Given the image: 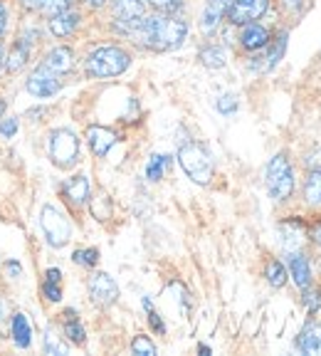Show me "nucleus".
Wrapping results in <instances>:
<instances>
[{"instance_id": "obj_46", "label": "nucleus", "mask_w": 321, "mask_h": 356, "mask_svg": "<svg viewBox=\"0 0 321 356\" xmlns=\"http://www.w3.org/2000/svg\"><path fill=\"white\" fill-rule=\"evenodd\" d=\"M3 62L6 60H3V47H0V70H3Z\"/></svg>"}, {"instance_id": "obj_39", "label": "nucleus", "mask_w": 321, "mask_h": 356, "mask_svg": "<svg viewBox=\"0 0 321 356\" xmlns=\"http://www.w3.org/2000/svg\"><path fill=\"white\" fill-rule=\"evenodd\" d=\"M44 280H50V282H60V280H62V273L57 270V267H52V270H47Z\"/></svg>"}, {"instance_id": "obj_7", "label": "nucleus", "mask_w": 321, "mask_h": 356, "mask_svg": "<svg viewBox=\"0 0 321 356\" xmlns=\"http://www.w3.org/2000/svg\"><path fill=\"white\" fill-rule=\"evenodd\" d=\"M25 87H28V92L33 97L47 99V97H55L57 92L62 89V74L50 72L47 67L40 65L38 70L30 74V79H28V84H25Z\"/></svg>"}, {"instance_id": "obj_44", "label": "nucleus", "mask_w": 321, "mask_h": 356, "mask_svg": "<svg viewBox=\"0 0 321 356\" xmlns=\"http://www.w3.org/2000/svg\"><path fill=\"white\" fill-rule=\"evenodd\" d=\"M6 314H8V307H6V302H3V300H0V319H3V317H6Z\"/></svg>"}, {"instance_id": "obj_23", "label": "nucleus", "mask_w": 321, "mask_h": 356, "mask_svg": "<svg viewBox=\"0 0 321 356\" xmlns=\"http://www.w3.org/2000/svg\"><path fill=\"white\" fill-rule=\"evenodd\" d=\"M200 62H203L205 67H211V70H220V67H225L227 55H225V50H222V47L211 44V47L200 50Z\"/></svg>"}, {"instance_id": "obj_47", "label": "nucleus", "mask_w": 321, "mask_h": 356, "mask_svg": "<svg viewBox=\"0 0 321 356\" xmlns=\"http://www.w3.org/2000/svg\"><path fill=\"white\" fill-rule=\"evenodd\" d=\"M3 111H6V104H3V102H0V117H3Z\"/></svg>"}, {"instance_id": "obj_33", "label": "nucleus", "mask_w": 321, "mask_h": 356, "mask_svg": "<svg viewBox=\"0 0 321 356\" xmlns=\"http://www.w3.org/2000/svg\"><path fill=\"white\" fill-rule=\"evenodd\" d=\"M304 305H306V309L309 312H316L321 307V292L319 289H314V292H304Z\"/></svg>"}, {"instance_id": "obj_34", "label": "nucleus", "mask_w": 321, "mask_h": 356, "mask_svg": "<svg viewBox=\"0 0 321 356\" xmlns=\"http://www.w3.org/2000/svg\"><path fill=\"white\" fill-rule=\"evenodd\" d=\"M304 163L309 171H321V149H314L311 154L304 156Z\"/></svg>"}, {"instance_id": "obj_9", "label": "nucleus", "mask_w": 321, "mask_h": 356, "mask_svg": "<svg viewBox=\"0 0 321 356\" xmlns=\"http://www.w3.org/2000/svg\"><path fill=\"white\" fill-rule=\"evenodd\" d=\"M89 295L99 307H109L117 302L119 297V287L114 282V277L106 273H97L94 277L89 280Z\"/></svg>"}, {"instance_id": "obj_21", "label": "nucleus", "mask_w": 321, "mask_h": 356, "mask_svg": "<svg viewBox=\"0 0 321 356\" xmlns=\"http://www.w3.org/2000/svg\"><path fill=\"white\" fill-rule=\"evenodd\" d=\"M302 238H304V228H302L299 220H289L282 225V245L287 250H294V248H299Z\"/></svg>"}, {"instance_id": "obj_10", "label": "nucleus", "mask_w": 321, "mask_h": 356, "mask_svg": "<svg viewBox=\"0 0 321 356\" xmlns=\"http://www.w3.org/2000/svg\"><path fill=\"white\" fill-rule=\"evenodd\" d=\"M87 141H89V146H92V151H94V156L101 159V156H106L111 149H114V144H117V134L106 127H89Z\"/></svg>"}, {"instance_id": "obj_1", "label": "nucleus", "mask_w": 321, "mask_h": 356, "mask_svg": "<svg viewBox=\"0 0 321 356\" xmlns=\"http://www.w3.org/2000/svg\"><path fill=\"white\" fill-rule=\"evenodd\" d=\"M117 30L124 35H131L133 40L149 50L168 52L181 47L186 35H188V22L173 15H154V17H139V20L117 22Z\"/></svg>"}, {"instance_id": "obj_24", "label": "nucleus", "mask_w": 321, "mask_h": 356, "mask_svg": "<svg viewBox=\"0 0 321 356\" xmlns=\"http://www.w3.org/2000/svg\"><path fill=\"white\" fill-rule=\"evenodd\" d=\"M166 168H171V156L156 154V156H151V159H149V166H146V176H149V181H160Z\"/></svg>"}, {"instance_id": "obj_6", "label": "nucleus", "mask_w": 321, "mask_h": 356, "mask_svg": "<svg viewBox=\"0 0 321 356\" xmlns=\"http://www.w3.org/2000/svg\"><path fill=\"white\" fill-rule=\"evenodd\" d=\"M40 225H42L44 238H47V243H50L52 248H65V245L69 243V238H72V225H69V220H67L55 206L42 208V213H40Z\"/></svg>"}, {"instance_id": "obj_48", "label": "nucleus", "mask_w": 321, "mask_h": 356, "mask_svg": "<svg viewBox=\"0 0 321 356\" xmlns=\"http://www.w3.org/2000/svg\"><path fill=\"white\" fill-rule=\"evenodd\" d=\"M67 3H87V0H67Z\"/></svg>"}, {"instance_id": "obj_35", "label": "nucleus", "mask_w": 321, "mask_h": 356, "mask_svg": "<svg viewBox=\"0 0 321 356\" xmlns=\"http://www.w3.org/2000/svg\"><path fill=\"white\" fill-rule=\"evenodd\" d=\"M15 131H17V119H15V117L3 119V122H0V134H3L6 139H10V136H15Z\"/></svg>"}, {"instance_id": "obj_30", "label": "nucleus", "mask_w": 321, "mask_h": 356, "mask_svg": "<svg viewBox=\"0 0 321 356\" xmlns=\"http://www.w3.org/2000/svg\"><path fill=\"white\" fill-rule=\"evenodd\" d=\"M235 109H238V97L235 95H222L217 99V111L220 114H233Z\"/></svg>"}, {"instance_id": "obj_42", "label": "nucleus", "mask_w": 321, "mask_h": 356, "mask_svg": "<svg viewBox=\"0 0 321 356\" xmlns=\"http://www.w3.org/2000/svg\"><path fill=\"white\" fill-rule=\"evenodd\" d=\"M284 6L292 8V10H297V8L302 6V0H284Z\"/></svg>"}, {"instance_id": "obj_29", "label": "nucleus", "mask_w": 321, "mask_h": 356, "mask_svg": "<svg viewBox=\"0 0 321 356\" xmlns=\"http://www.w3.org/2000/svg\"><path fill=\"white\" fill-rule=\"evenodd\" d=\"M67 337L74 341V344H84V339H87V334H84V327L79 322H67L65 327Z\"/></svg>"}, {"instance_id": "obj_22", "label": "nucleus", "mask_w": 321, "mask_h": 356, "mask_svg": "<svg viewBox=\"0 0 321 356\" xmlns=\"http://www.w3.org/2000/svg\"><path fill=\"white\" fill-rule=\"evenodd\" d=\"M304 198L309 206H314V208L321 206V171H311L309 176H306Z\"/></svg>"}, {"instance_id": "obj_27", "label": "nucleus", "mask_w": 321, "mask_h": 356, "mask_svg": "<svg viewBox=\"0 0 321 356\" xmlns=\"http://www.w3.org/2000/svg\"><path fill=\"white\" fill-rule=\"evenodd\" d=\"M131 351L136 356H154L156 354V346H154V341H151L149 337L139 334V337H136V339L131 341Z\"/></svg>"}, {"instance_id": "obj_18", "label": "nucleus", "mask_w": 321, "mask_h": 356, "mask_svg": "<svg viewBox=\"0 0 321 356\" xmlns=\"http://www.w3.org/2000/svg\"><path fill=\"white\" fill-rule=\"evenodd\" d=\"M30 50H33V44H30L25 38H17L15 44L10 47V55H8V60L3 62L8 72H17L20 67H25V62H28V57H30Z\"/></svg>"}, {"instance_id": "obj_19", "label": "nucleus", "mask_w": 321, "mask_h": 356, "mask_svg": "<svg viewBox=\"0 0 321 356\" xmlns=\"http://www.w3.org/2000/svg\"><path fill=\"white\" fill-rule=\"evenodd\" d=\"M289 275H292V280L299 284L302 289H306V287H309V282H311L309 260H306V257H302L299 252H292V255H289Z\"/></svg>"}, {"instance_id": "obj_8", "label": "nucleus", "mask_w": 321, "mask_h": 356, "mask_svg": "<svg viewBox=\"0 0 321 356\" xmlns=\"http://www.w3.org/2000/svg\"><path fill=\"white\" fill-rule=\"evenodd\" d=\"M270 8V0H230L227 15L233 25H247L262 17Z\"/></svg>"}, {"instance_id": "obj_28", "label": "nucleus", "mask_w": 321, "mask_h": 356, "mask_svg": "<svg viewBox=\"0 0 321 356\" xmlns=\"http://www.w3.org/2000/svg\"><path fill=\"white\" fill-rule=\"evenodd\" d=\"M284 50H287V33H282L277 38V47H272V52L267 55L265 70H272V67H277V62H279V57L284 55Z\"/></svg>"}, {"instance_id": "obj_3", "label": "nucleus", "mask_w": 321, "mask_h": 356, "mask_svg": "<svg viewBox=\"0 0 321 356\" xmlns=\"http://www.w3.org/2000/svg\"><path fill=\"white\" fill-rule=\"evenodd\" d=\"M178 163L186 171V176L198 186H208L213 178V159L211 151L198 141H188L178 149Z\"/></svg>"}, {"instance_id": "obj_36", "label": "nucleus", "mask_w": 321, "mask_h": 356, "mask_svg": "<svg viewBox=\"0 0 321 356\" xmlns=\"http://www.w3.org/2000/svg\"><path fill=\"white\" fill-rule=\"evenodd\" d=\"M44 351H47V354H67V349L62 344H57L55 337H52L50 332H47V337H44Z\"/></svg>"}, {"instance_id": "obj_32", "label": "nucleus", "mask_w": 321, "mask_h": 356, "mask_svg": "<svg viewBox=\"0 0 321 356\" xmlns=\"http://www.w3.org/2000/svg\"><path fill=\"white\" fill-rule=\"evenodd\" d=\"M44 297L50 302H60L62 300V289H60V282H50V280H44Z\"/></svg>"}, {"instance_id": "obj_13", "label": "nucleus", "mask_w": 321, "mask_h": 356, "mask_svg": "<svg viewBox=\"0 0 321 356\" xmlns=\"http://www.w3.org/2000/svg\"><path fill=\"white\" fill-rule=\"evenodd\" d=\"M227 8H230V0H208V3H205L203 15H200V28H203V33H213V30L220 25Z\"/></svg>"}, {"instance_id": "obj_2", "label": "nucleus", "mask_w": 321, "mask_h": 356, "mask_svg": "<svg viewBox=\"0 0 321 356\" xmlns=\"http://www.w3.org/2000/svg\"><path fill=\"white\" fill-rule=\"evenodd\" d=\"M131 65V55L122 47L106 44V47H97L94 52H89L84 60V72L92 79H106V77H119L124 74Z\"/></svg>"}, {"instance_id": "obj_26", "label": "nucleus", "mask_w": 321, "mask_h": 356, "mask_svg": "<svg viewBox=\"0 0 321 356\" xmlns=\"http://www.w3.org/2000/svg\"><path fill=\"white\" fill-rule=\"evenodd\" d=\"M72 260L82 267H94L97 260H99V250L97 248H84V250H74Z\"/></svg>"}, {"instance_id": "obj_14", "label": "nucleus", "mask_w": 321, "mask_h": 356, "mask_svg": "<svg viewBox=\"0 0 321 356\" xmlns=\"http://www.w3.org/2000/svg\"><path fill=\"white\" fill-rule=\"evenodd\" d=\"M77 28H79V13L72 10V8H67V10L50 17V33L55 38H69Z\"/></svg>"}, {"instance_id": "obj_45", "label": "nucleus", "mask_w": 321, "mask_h": 356, "mask_svg": "<svg viewBox=\"0 0 321 356\" xmlns=\"http://www.w3.org/2000/svg\"><path fill=\"white\" fill-rule=\"evenodd\" d=\"M106 3H109V0H92V6L94 8H101V6H106Z\"/></svg>"}, {"instance_id": "obj_12", "label": "nucleus", "mask_w": 321, "mask_h": 356, "mask_svg": "<svg viewBox=\"0 0 321 356\" xmlns=\"http://www.w3.org/2000/svg\"><path fill=\"white\" fill-rule=\"evenodd\" d=\"M240 42H242V47L249 52L265 50L267 44H270V30L257 25V22H247L242 35H240Z\"/></svg>"}, {"instance_id": "obj_16", "label": "nucleus", "mask_w": 321, "mask_h": 356, "mask_svg": "<svg viewBox=\"0 0 321 356\" xmlns=\"http://www.w3.org/2000/svg\"><path fill=\"white\" fill-rule=\"evenodd\" d=\"M146 15V0H114V17L117 22L139 20Z\"/></svg>"}, {"instance_id": "obj_15", "label": "nucleus", "mask_w": 321, "mask_h": 356, "mask_svg": "<svg viewBox=\"0 0 321 356\" xmlns=\"http://www.w3.org/2000/svg\"><path fill=\"white\" fill-rule=\"evenodd\" d=\"M62 193H65V198L72 203V206H84L89 200V193H92V188H89V181L87 176H74L69 178L65 186H62Z\"/></svg>"}, {"instance_id": "obj_5", "label": "nucleus", "mask_w": 321, "mask_h": 356, "mask_svg": "<svg viewBox=\"0 0 321 356\" xmlns=\"http://www.w3.org/2000/svg\"><path fill=\"white\" fill-rule=\"evenodd\" d=\"M47 151L57 168H69L79 159V139L69 129H55L47 136Z\"/></svg>"}, {"instance_id": "obj_41", "label": "nucleus", "mask_w": 321, "mask_h": 356, "mask_svg": "<svg viewBox=\"0 0 321 356\" xmlns=\"http://www.w3.org/2000/svg\"><path fill=\"white\" fill-rule=\"evenodd\" d=\"M8 273H13V275H20V265H17V262L15 260H13V262H8Z\"/></svg>"}, {"instance_id": "obj_20", "label": "nucleus", "mask_w": 321, "mask_h": 356, "mask_svg": "<svg viewBox=\"0 0 321 356\" xmlns=\"http://www.w3.org/2000/svg\"><path fill=\"white\" fill-rule=\"evenodd\" d=\"M10 329H13V337H15V344L20 349H28L33 344V324H30V319L25 314H15Z\"/></svg>"}, {"instance_id": "obj_38", "label": "nucleus", "mask_w": 321, "mask_h": 356, "mask_svg": "<svg viewBox=\"0 0 321 356\" xmlns=\"http://www.w3.org/2000/svg\"><path fill=\"white\" fill-rule=\"evenodd\" d=\"M146 309H149V319H151V324H154L156 332H163V322L158 319V314H156V312L151 309V307H146Z\"/></svg>"}, {"instance_id": "obj_25", "label": "nucleus", "mask_w": 321, "mask_h": 356, "mask_svg": "<svg viewBox=\"0 0 321 356\" xmlns=\"http://www.w3.org/2000/svg\"><path fill=\"white\" fill-rule=\"evenodd\" d=\"M267 282L272 284V287H282L284 282H287V270L282 267V262L277 260H272L267 262Z\"/></svg>"}, {"instance_id": "obj_40", "label": "nucleus", "mask_w": 321, "mask_h": 356, "mask_svg": "<svg viewBox=\"0 0 321 356\" xmlns=\"http://www.w3.org/2000/svg\"><path fill=\"white\" fill-rule=\"evenodd\" d=\"M6 25H8V13H6V6L0 3V35L6 33Z\"/></svg>"}, {"instance_id": "obj_11", "label": "nucleus", "mask_w": 321, "mask_h": 356, "mask_svg": "<svg viewBox=\"0 0 321 356\" xmlns=\"http://www.w3.org/2000/svg\"><path fill=\"white\" fill-rule=\"evenodd\" d=\"M42 67H47V70H50V72H55V74L72 72V67H74V52L69 50V47H55V50H50L47 55H44Z\"/></svg>"}, {"instance_id": "obj_31", "label": "nucleus", "mask_w": 321, "mask_h": 356, "mask_svg": "<svg viewBox=\"0 0 321 356\" xmlns=\"http://www.w3.org/2000/svg\"><path fill=\"white\" fill-rule=\"evenodd\" d=\"M69 8V3L67 0H47L42 6V13L47 17H52V15H57V13H62V10H67Z\"/></svg>"}, {"instance_id": "obj_43", "label": "nucleus", "mask_w": 321, "mask_h": 356, "mask_svg": "<svg viewBox=\"0 0 321 356\" xmlns=\"http://www.w3.org/2000/svg\"><path fill=\"white\" fill-rule=\"evenodd\" d=\"M314 240L321 245V222H319V225H316V230H314Z\"/></svg>"}, {"instance_id": "obj_37", "label": "nucleus", "mask_w": 321, "mask_h": 356, "mask_svg": "<svg viewBox=\"0 0 321 356\" xmlns=\"http://www.w3.org/2000/svg\"><path fill=\"white\" fill-rule=\"evenodd\" d=\"M47 0H22V8L25 10H42V6Z\"/></svg>"}, {"instance_id": "obj_17", "label": "nucleus", "mask_w": 321, "mask_h": 356, "mask_svg": "<svg viewBox=\"0 0 321 356\" xmlns=\"http://www.w3.org/2000/svg\"><path fill=\"white\" fill-rule=\"evenodd\" d=\"M302 354H321V324L309 322L304 327V332L299 334V341H297Z\"/></svg>"}, {"instance_id": "obj_4", "label": "nucleus", "mask_w": 321, "mask_h": 356, "mask_svg": "<svg viewBox=\"0 0 321 356\" xmlns=\"http://www.w3.org/2000/svg\"><path fill=\"white\" fill-rule=\"evenodd\" d=\"M265 184L267 191L274 200H287L294 191V171H292V163L284 154H277L267 163V171H265Z\"/></svg>"}]
</instances>
